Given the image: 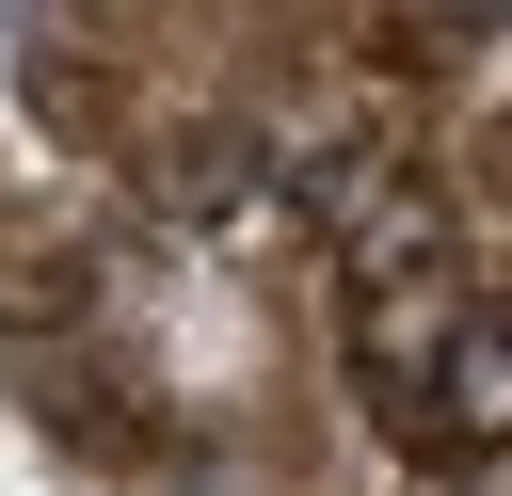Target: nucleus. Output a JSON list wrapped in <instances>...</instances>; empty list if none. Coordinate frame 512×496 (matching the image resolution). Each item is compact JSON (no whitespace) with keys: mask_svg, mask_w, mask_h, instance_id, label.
<instances>
[{"mask_svg":"<svg viewBox=\"0 0 512 496\" xmlns=\"http://www.w3.org/2000/svg\"><path fill=\"white\" fill-rule=\"evenodd\" d=\"M416 432L432 448H512V320H448L432 336V368H416Z\"/></svg>","mask_w":512,"mask_h":496,"instance_id":"nucleus-1","label":"nucleus"},{"mask_svg":"<svg viewBox=\"0 0 512 496\" xmlns=\"http://www.w3.org/2000/svg\"><path fill=\"white\" fill-rule=\"evenodd\" d=\"M448 32H512V0H448Z\"/></svg>","mask_w":512,"mask_h":496,"instance_id":"nucleus-2","label":"nucleus"}]
</instances>
